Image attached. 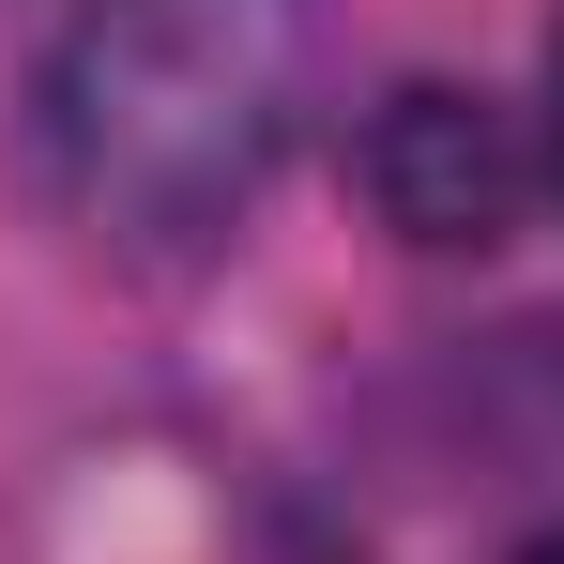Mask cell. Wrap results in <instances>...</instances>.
<instances>
[{
  "mask_svg": "<svg viewBox=\"0 0 564 564\" xmlns=\"http://www.w3.org/2000/svg\"><path fill=\"white\" fill-rule=\"evenodd\" d=\"M321 107V0H77L46 46V198L122 275L245 245Z\"/></svg>",
  "mask_w": 564,
  "mask_h": 564,
  "instance_id": "1",
  "label": "cell"
},
{
  "mask_svg": "<svg viewBox=\"0 0 564 564\" xmlns=\"http://www.w3.org/2000/svg\"><path fill=\"white\" fill-rule=\"evenodd\" d=\"M351 184H367V214L397 245L488 260V245L550 198V169H534V107L458 93V77H397V93L367 107V138H351Z\"/></svg>",
  "mask_w": 564,
  "mask_h": 564,
  "instance_id": "2",
  "label": "cell"
},
{
  "mask_svg": "<svg viewBox=\"0 0 564 564\" xmlns=\"http://www.w3.org/2000/svg\"><path fill=\"white\" fill-rule=\"evenodd\" d=\"M534 169L564 198V15H550V46H534Z\"/></svg>",
  "mask_w": 564,
  "mask_h": 564,
  "instance_id": "3",
  "label": "cell"
},
{
  "mask_svg": "<svg viewBox=\"0 0 564 564\" xmlns=\"http://www.w3.org/2000/svg\"><path fill=\"white\" fill-rule=\"evenodd\" d=\"M519 564H564V519H550V534H534V550H519Z\"/></svg>",
  "mask_w": 564,
  "mask_h": 564,
  "instance_id": "4",
  "label": "cell"
}]
</instances>
